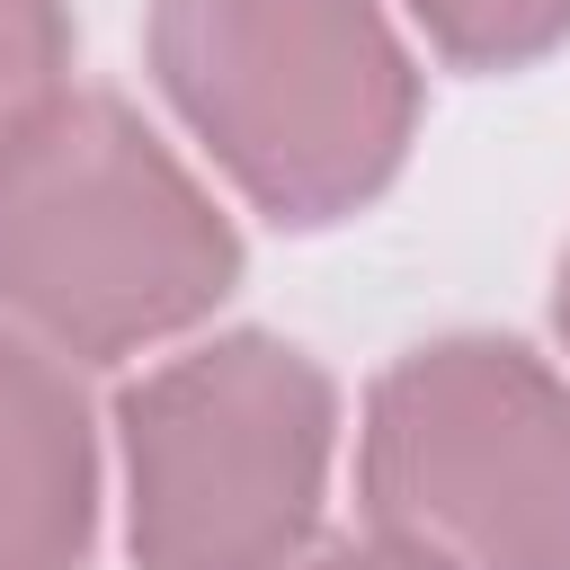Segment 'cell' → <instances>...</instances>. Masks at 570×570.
I'll return each instance as SVG.
<instances>
[{"label":"cell","instance_id":"1","mask_svg":"<svg viewBox=\"0 0 570 570\" xmlns=\"http://www.w3.org/2000/svg\"><path fill=\"white\" fill-rule=\"evenodd\" d=\"M490 490H517V508L570 552V410L517 365V347H445L383 392L374 499L419 552L508 570Z\"/></svg>","mask_w":570,"mask_h":570}]
</instances>
